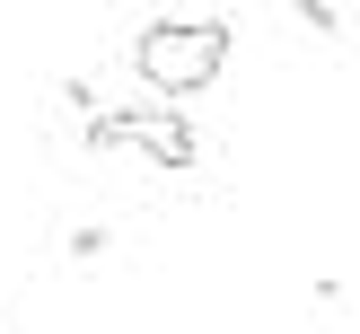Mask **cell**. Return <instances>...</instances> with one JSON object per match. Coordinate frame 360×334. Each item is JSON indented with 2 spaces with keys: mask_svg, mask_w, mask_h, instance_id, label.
<instances>
[{
  "mask_svg": "<svg viewBox=\"0 0 360 334\" xmlns=\"http://www.w3.org/2000/svg\"><path fill=\"white\" fill-rule=\"evenodd\" d=\"M229 44H238V27L229 18H150V27L132 35V70L150 97H202L211 79L229 70Z\"/></svg>",
  "mask_w": 360,
  "mask_h": 334,
  "instance_id": "1",
  "label": "cell"
},
{
  "mask_svg": "<svg viewBox=\"0 0 360 334\" xmlns=\"http://www.w3.org/2000/svg\"><path fill=\"white\" fill-rule=\"evenodd\" d=\"M123 141L150 150L158 167H193V158H202V141H193V123L176 115V105H123Z\"/></svg>",
  "mask_w": 360,
  "mask_h": 334,
  "instance_id": "2",
  "label": "cell"
},
{
  "mask_svg": "<svg viewBox=\"0 0 360 334\" xmlns=\"http://www.w3.org/2000/svg\"><path fill=\"white\" fill-rule=\"evenodd\" d=\"M79 141L88 150H123V105H97V115L79 123Z\"/></svg>",
  "mask_w": 360,
  "mask_h": 334,
  "instance_id": "3",
  "label": "cell"
},
{
  "mask_svg": "<svg viewBox=\"0 0 360 334\" xmlns=\"http://www.w3.org/2000/svg\"><path fill=\"white\" fill-rule=\"evenodd\" d=\"M299 27H316V35H343V27H352V9H334V0H299Z\"/></svg>",
  "mask_w": 360,
  "mask_h": 334,
  "instance_id": "4",
  "label": "cell"
},
{
  "mask_svg": "<svg viewBox=\"0 0 360 334\" xmlns=\"http://www.w3.org/2000/svg\"><path fill=\"white\" fill-rule=\"evenodd\" d=\"M62 246H70V264H97V255H105V246H115V238H105V229H97V220H79V229H70V238H62Z\"/></svg>",
  "mask_w": 360,
  "mask_h": 334,
  "instance_id": "5",
  "label": "cell"
}]
</instances>
